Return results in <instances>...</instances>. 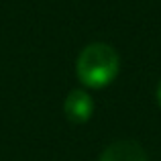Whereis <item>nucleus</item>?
<instances>
[{
    "label": "nucleus",
    "mask_w": 161,
    "mask_h": 161,
    "mask_svg": "<svg viewBox=\"0 0 161 161\" xmlns=\"http://www.w3.org/2000/svg\"><path fill=\"white\" fill-rule=\"evenodd\" d=\"M120 59L114 47L106 43H92L82 49L75 63L78 80L88 88H104L116 78Z\"/></svg>",
    "instance_id": "1"
},
{
    "label": "nucleus",
    "mask_w": 161,
    "mask_h": 161,
    "mask_svg": "<svg viewBox=\"0 0 161 161\" xmlns=\"http://www.w3.org/2000/svg\"><path fill=\"white\" fill-rule=\"evenodd\" d=\"M63 112L71 122H86L94 112V102L90 94L84 90H71L63 102Z\"/></svg>",
    "instance_id": "2"
},
{
    "label": "nucleus",
    "mask_w": 161,
    "mask_h": 161,
    "mask_svg": "<svg viewBox=\"0 0 161 161\" xmlns=\"http://www.w3.org/2000/svg\"><path fill=\"white\" fill-rule=\"evenodd\" d=\"M100 161H147V155L137 141H116L102 151Z\"/></svg>",
    "instance_id": "3"
},
{
    "label": "nucleus",
    "mask_w": 161,
    "mask_h": 161,
    "mask_svg": "<svg viewBox=\"0 0 161 161\" xmlns=\"http://www.w3.org/2000/svg\"><path fill=\"white\" fill-rule=\"evenodd\" d=\"M157 102H159V106H161V82H159V88H157Z\"/></svg>",
    "instance_id": "4"
}]
</instances>
